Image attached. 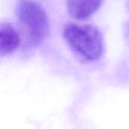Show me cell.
<instances>
[{
    "mask_svg": "<svg viewBox=\"0 0 129 129\" xmlns=\"http://www.w3.org/2000/svg\"><path fill=\"white\" fill-rule=\"evenodd\" d=\"M20 44V36L14 26L9 23H0V57L13 53Z\"/></svg>",
    "mask_w": 129,
    "mask_h": 129,
    "instance_id": "277c9868",
    "label": "cell"
},
{
    "mask_svg": "<svg viewBox=\"0 0 129 129\" xmlns=\"http://www.w3.org/2000/svg\"><path fill=\"white\" fill-rule=\"evenodd\" d=\"M63 36L69 45L88 60H98L104 52L102 35L94 26L70 23L63 29Z\"/></svg>",
    "mask_w": 129,
    "mask_h": 129,
    "instance_id": "6da1fadb",
    "label": "cell"
},
{
    "mask_svg": "<svg viewBox=\"0 0 129 129\" xmlns=\"http://www.w3.org/2000/svg\"><path fill=\"white\" fill-rule=\"evenodd\" d=\"M104 0H67L69 14L74 19L85 20L91 17L101 7Z\"/></svg>",
    "mask_w": 129,
    "mask_h": 129,
    "instance_id": "3957f363",
    "label": "cell"
},
{
    "mask_svg": "<svg viewBox=\"0 0 129 129\" xmlns=\"http://www.w3.org/2000/svg\"><path fill=\"white\" fill-rule=\"evenodd\" d=\"M17 16L27 42L38 45L49 34L50 24L43 8L33 0H21L17 8Z\"/></svg>",
    "mask_w": 129,
    "mask_h": 129,
    "instance_id": "7a4b0ae2",
    "label": "cell"
}]
</instances>
